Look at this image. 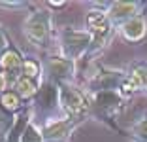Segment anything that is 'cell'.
Returning a JSON list of instances; mask_svg holds the SVG:
<instances>
[{
    "instance_id": "6da1fadb",
    "label": "cell",
    "mask_w": 147,
    "mask_h": 142,
    "mask_svg": "<svg viewBox=\"0 0 147 142\" xmlns=\"http://www.w3.org/2000/svg\"><path fill=\"white\" fill-rule=\"evenodd\" d=\"M32 121L40 119L38 127L53 119H59L62 114L61 110V100H59V85H55L49 80H42L38 93L32 99Z\"/></svg>"
},
{
    "instance_id": "ffe728a7",
    "label": "cell",
    "mask_w": 147,
    "mask_h": 142,
    "mask_svg": "<svg viewBox=\"0 0 147 142\" xmlns=\"http://www.w3.org/2000/svg\"><path fill=\"white\" fill-rule=\"evenodd\" d=\"M30 2H0V8H9V10H17V8H30Z\"/></svg>"
},
{
    "instance_id": "2e32d148",
    "label": "cell",
    "mask_w": 147,
    "mask_h": 142,
    "mask_svg": "<svg viewBox=\"0 0 147 142\" xmlns=\"http://www.w3.org/2000/svg\"><path fill=\"white\" fill-rule=\"evenodd\" d=\"M15 119H17V114L8 112L6 108L0 106V142L6 140V137L9 134V131L15 125Z\"/></svg>"
},
{
    "instance_id": "44dd1931",
    "label": "cell",
    "mask_w": 147,
    "mask_h": 142,
    "mask_svg": "<svg viewBox=\"0 0 147 142\" xmlns=\"http://www.w3.org/2000/svg\"><path fill=\"white\" fill-rule=\"evenodd\" d=\"M8 47H9V38H8V34L4 32V29L0 27V57H2V53H4Z\"/></svg>"
},
{
    "instance_id": "ac0fdd59",
    "label": "cell",
    "mask_w": 147,
    "mask_h": 142,
    "mask_svg": "<svg viewBox=\"0 0 147 142\" xmlns=\"http://www.w3.org/2000/svg\"><path fill=\"white\" fill-rule=\"evenodd\" d=\"M128 137L132 138V142H147V114L130 127Z\"/></svg>"
},
{
    "instance_id": "603a6c76",
    "label": "cell",
    "mask_w": 147,
    "mask_h": 142,
    "mask_svg": "<svg viewBox=\"0 0 147 142\" xmlns=\"http://www.w3.org/2000/svg\"><path fill=\"white\" fill-rule=\"evenodd\" d=\"M6 89H8V85H6V82H4V78H2V74H0V93H4Z\"/></svg>"
},
{
    "instance_id": "4fadbf2b",
    "label": "cell",
    "mask_w": 147,
    "mask_h": 142,
    "mask_svg": "<svg viewBox=\"0 0 147 142\" xmlns=\"http://www.w3.org/2000/svg\"><path fill=\"white\" fill-rule=\"evenodd\" d=\"M40 83L42 82H36V80H30V78H26V76H21L11 89L17 91V95L23 100H32L34 95L38 93V89H40Z\"/></svg>"
},
{
    "instance_id": "5bb4252c",
    "label": "cell",
    "mask_w": 147,
    "mask_h": 142,
    "mask_svg": "<svg viewBox=\"0 0 147 142\" xmlns=\"http://www.w3.org/2000/svg\"><path fill=\"white\" fill-rule=\"evenodd\" d=\"M0 106L6 108L8 112L19 114V112H23V110L26 108V104H25V100L17 95V91L6 89L4 93H0Z\"/></svg>"
},
{
    "instance_id": "30bf717a",
    "label": "cell",
    "mask_w": 147,
    "mask_h": 142,
    "mask_svg": "<svg viewBox=\"0 0 147 142\" xmlns=\"http://www.w3.org/2000/svg\"><path fill=\"white\" fill-rule=\"evenodd\" d=\"M23 61H25L23 55L13 46H9L0 57V74L4 78L8 89H11L15 82L23 76Z\"/></svg>"
},
{
    "instance_id": "ba28073f",
    "label": "cell",
    "mask_w": 147,
    "mask_h": 142,
    "mask_svg": "<svg viewBox=\"0 0 147 142\" xmlns=\"http://www.w3.org/2000/svg\"><path fill=\"white\" fill-rule=\"evenodd\" d=\"M42 72L45 74L43 80H49L55 85H62V83H74L76 78V63L66 57L51 55L42 63Z\"/></svg>"
},
{
    "instance_id": "52a82bcc",
    "label": "cell",
    "mask_w": 147,
    "mask_h": 142,
    "mask_svg": "<svg viewBox=\"0 0 147 142\" xmlns=\"http://www.w3.org/2000/svg\"><path fill=\"white\" fill-rule=\"evenodd\" d=\"M126 78V70L113 68V66H98L85 82L87 93H100V91H119L121 83Z\"/></svg>"
},
{
    "instance_id": "8fae6325",
    "label": "cell",
    "mask_w": 147,
    "mask_h": 142,
    "mask_svg": "<svg viewBox=\"0 0 147 142\" xmlns=\"http://www.w3.org/2000/svg\"><path fill=\"white\" fill-rule=\"evenodd\" d=\"M142 8H143L142 2H109L108 10H106V15H108V19L111 21L113 27H121L128 19L142 13L140 12Z\"/></svg>"
},
{
    "instance_id": "277c9868",
    "label": "cell",
    "mask_w": 147,
    "mask_h": 142,
    "mask_svg": "<svg viewBox=\"0 0 147 142\" xmlns=\"http://www.w3.org/2000/svg\"><path fill=\"white\" fill-rule=\"evenodd\" d=\"M59 100L62 116L78 121H85L89 117V95L85 89H79L74 83H62L59 85Z\"/></svg>"
},
{
    "instance_id": "8992f818",
    "label": "cell",
    "mask_w": 147,
    "mask_h": 142,
    "mask_svg": "<svg viewBox=\"0 0 147 142\" xmlns=\"http://www.w3.org/2000/svg\"><path fill=\"white\" fill-rule=\"evenodd\" d=\"M87 95H89V117L96 121H106L111 125V119L125 106V99L117 91H100Z\"/></svg>"
},
{
    "instance_id": "9c48e42d",
    "label": "cell",
    "mask_w": 147,
    "mask_h": 142,
    "mask_svg": "<svg viewBox=\"0 0 147 142\" xmlns=\"http://www.w3.org/2000/svg\"><path fill=\"white\" fill-rule=\"evenodd\" d=\"M83 121L72 119V117H59V119L47 121L40 127V133H42L43 142H68L70 134L78 129V125Z\"/></svg>"
},
{
    "instance_id": "7a4b0ae2",
    "label": "cell",
    "mask_w": 147,
    "mask_h": 142,
    "mask_svg": "<svg viewBox=\"0 0 147 142\" xmlns=\"http://www.w3.org/2000/svg\"><path fill=\"white\" fill-rule=\"evenodd\" d=\"M23 32L26 40L38 49H49L53 46V12L38 8L25 19Z\"/></svg>"
},
{
    "instance_id": "9a60e30c",
    "label": "cell",
    "mask_w": 147,
    "mask_h": 142,
    "mask_svg": "<svg viewBox=\"0 0 147 142\" xmlns=\"http://www.w3.org/2000/svg\"><path fill=\"white\" fill-rule=\"evenodd\" d=\"M126 72L134 78L140 85V91L147 93V61H134Z\"/></svg>"
},
{
    "instance_id": "7c38bea8",
    "label": "cell",
    "mask_w": 147,
    "mask_h": 142,
    "mask_svg": "<svg viewBox=\"0 0 147 142\" xmlns=\"http://www.w3.org/2000/svg\"><path fill=\"white\" fill-rule=\"evenodd\" d=\"M119 29H121L123 40H126V42H130V44H138V42H142L147 34V17L143 13H138L136 17L128 19V21H126L125 25H121Z\"/></svg>"
},
{
    "instance_id": "5b68a950",
    "label": "cell",
    "mask_w": 147,
    "mask_h": 142,
    "mask_svg": "<svg viewBox=\"0 0 147 142\" xmlns=\"http://www.w3.org/2000/svg\"><path fill=\"white\" fill-rule=\"evenodd\" d=\"M92 40L91 34L87 32L85 29H61L59 30V53L62 57L70 61L81 59V57H87L89 51H91Z\"/></svg>"
},
{
    "instance_id": "3957f363",
    "label": "cell",
    "mask_w": 147,
    "mask_h": 142,
    "mask_svg": "<svg viewBox=\"0 0 147 142\" xmlns=\"http://www.w3.org/2000/svg\"><path fill=\"white\" fill-rule=\"evenodd\" d=\"M85 30L91 34V40H92L89 55H98L102 49H106L109 46V42L113 38V32H115V27L111 25V21L108 19L104 10L92 8L85 15Z\"/></svg>"
},
{
    "instance_id": "e0dca14e",
    "label": "cell",
    "mask_w": 147,
    "mask_h": 142,
    "mask_svg": "<svg viewBox=\"0 0 147 142\" xmlns=\"http://www.w3.org/2000/svg\"><path fill=\"white\" fill-rule=\"evenodd\" d=\"M42 63L34 59H25L23 61V76L30 78V80H36V82H42Z\"/></svg>"
},
{
    "instance_id": "7402d4cb",
    "label": "cell",
    "mask_w": 147,
    "mask_h": 142,
    "mask_svg": "<svg viewBox=\"0 0 147 142\" xmlns=\"http://www.w3.org/2000/svg\"><path fill=\"white\" fill-rule=\"evenodd\" d=\"M45 6L47 8H64L66 2H45Z\"/></svg>"
},
{
    "instance_id": "d6986e66",
    "label": "cell",
    "mask_w": 147,
    "mask_h": 142,
    "mask_svg": "<svg viewBox=\"0 0 147 142\" xmlns=\"http://www.w3.org/2000/svg\"><path fill=\"white\" fill-rule=\"evenodd\" d=\"M21 142H43L42 133H40V127L34 123V121H30V123L26 125L25 133H23V137H21Z\"/></svg>"
}]
</instances>
